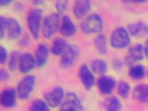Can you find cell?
<instances>
[{"instance_id":"cell-10","label":"cell","mask_w":148,"mask_h":111,"mask_svg":"<svg viewBox=\"0 0 148 111\" xmlns=\"http://www.w3.org/2000/svg\"><path fill=\"white\" fill-rule=\"evenodd\" d=\"M16 90L14 88H5L0 93V106L5 108H12L17 102Z\"/></svg>"},{"instance_id":"cell-4","label":"cell","mask_w":148,"mask_h":111,"mask_svg":"<svg viewBox=\"0 0 148 111\" xmlns=\"http://www.w3.org/2000/svg\"><path fill=\"white\" fill-rule=\"evenodd\" d=\"M103 28V19L98 14H91L81 23V28L86 34H97Z\"/></svg>"},{"instance_id":"cell-7","label":"cell","mask_w":148,"mask_h":111,"mask_svg":"<svg viewBox=\"0 0 148 111\" xmlns=\"http://www.w3.org/2000/svg\"><path fill=\"white\" fill-rule=\"evenodd\" d=\"M60 111H83V105L79 96L74 93H69L61 105Z\"/></svg>"},{"instance_id":"cell-36","label":"cell","mask_w":148,"mask_h":111,"mask_svg":"<svg viewBox=\"0 0 148 111\" xmlns=\"http://www.w3.org/2000/svg\"><path fill=\"white\" fill-rule=\"evenodd\" d=\"M32 3L36 5H41L44 3V1H42V0H34V1H32Z\"/></svg>"},{"instance_id":"cell-26","label":"cell","mask_w":148,"mask_h":111,"mask_svg":"<svg viewBox=\"0 0 148 111\" xmlns=\"http://www.w3.org/2000/svg\"><path fill=\"white\" fill-rule=\"evenodd\" d=\"M21 58V53L17 51H13L10 54V58L8 59V68L11 71H14L18 68L19 60Z\"/></svg>"},{"instance_id":"cell-6","label":"cell","mask_w":148,"mask_h":111,"mask_svg":"<svg viewBox=\"0 0 148 111\" xmlns=\"http://www.w3.org/2000/svg\"><path fill=\"white\" fill-rule=\"evenodd\" d=\"M64 98V90L61 86L54 87L44 95V100L50 108H57L61 106Z\"/></svg>"},{"instance_id":"cell-21","label":"cell","mask_w":148,"mask_h":111,"mask_svg":"<svg viewBox=\"0 0 148 111\" xmlns=\"http://www.w3.org/2000/svg\"><path fill=\"white\" fill-rule=\"evenodd\" d=\"M103 108L105 111H120L121 109V102L118 97L109 96L104 99Z\"/></svg>"},{"instance_id":"cell-1","label":"cell","mask_w":148,"mask_h":111,"mask_svg":"<svg viewBox=\"0 0 148 111\" xmlns=\"http://www.w3.org/2000/svg\"><path fill=\"white\" fill-rule=\"evenodd\" d=\"M43 20V14L38 8L31 9L27 15V25L29 31L35 39L39 37Z\"/></svg>"},{"instance_id":"cell-14","label":"cell","mask_w":148,"mask_h":111,"mask_svg":"<svg viewBox=\"0 0 148 111\" xmlns=\"http://www.w3.org/2000/svg\"><path fill=\"white\" fill-rule=\"evenodd\" d=\"M48 56H49V49L47 45L43 43H40L39 45H38L34 54L37 62V67L38 68L44 67L47 62Z\"/></svg>"},{"instance_id":"cell-9","label":"cell","mask_w":148,"mask_h":111,"mask_svg":"<svg viewBox=\"0 0 148 111\" xmlns=\"http://www.w3.org/2000/svg\"><path fill=\"white\" fill-rule=\"evenodd\" d=\"M37 67V62L34 57V54L30 53H24L21 54V58L19 60L18 69L21 73L27 74Z\"/></svg>"},{"instance_id":"cell-33","label":"cell","mask_w":148,"mask_h":111,"mask_svg":"<svg viewBox=\"0 0 148 111\" xmlns=\"http://www.w3.org/2000/svg\"><path fill=\"white\" fill-rule=\"evenodd\" d=\"M19 44L21 46H27L29 44V37L28 36H24L22 39H20Z\"/></svg>"},{"instance_id":"cell-15","label":"cell","mask_w":148,"mask_h":111,"mask_svg":"<svg viewBox=\"0 0 148 111\" xmlns=\"http://www.w3.org/2000/svg\"><path fill=\"white\" fill-rule=\"evenodd\" d=\"M116 85L115 80L112 76H101L97 81V86L103 94H111Z\"/></svg>"},{"instance_id":"cell-27","label":"cell","mask_w":148,"mask_h":111,"mask_svg":"<svg viewBox=\"0 0 148 111\" xmlns=\"http://www.w3.org/2000/svg\"><path fill=\"white\" fill-rule=\"evenodd\" d=\"M130 92V86L126 81H121L118 84V93L122 98H127Z\"/></svg>"},{"instance_id":"cell-22","label":"cell","mask_w":148,"mask_h":111,"mask_svg":"<svg viewBox=\"0 0 148 111\" xmlns=\"http://www.w3.org/2000/svg\"><path fill=\"white\" fill-rule=\"evenodd\" d=\"M95 47L97 51L101 55H105L107 53L108 47H107V37L103 34H99L96 38H95Z\"/></svg>"},{"instance_id":"cell-28","label":"cell","mask_w":148,"mask_h":111,"mask_svg":"<svg viewBox=\"0 0 148 111\" xmlns=\"http://www.w3.org/2000/svg\"><path fill=\"white\" fill-rule=\"evenodd\" d=\"M7 19L6 17L0 15V40L3 39L6 36L7 28Z\"/></svg>"},{"instance_id":"cell-3","label":"cell","mask_w":148,"mask_h":111,"mask_svg":"<svg viewBox=\"0 0 148 111\" xmlns=\"http://www.w3.org/2000/svg\"><path fill=\"white\" fill-rule=\"evenodd\" d=\"M36 84V77L33 75H27L20 80L16 86L17 97L21 99H27L32 93Z\"/></svg>"},{"instance_id":"cell-31","label":"cell","mask_w":148,"mask_h":111,"mask_svg":"<svg viewBox=\"0 0 148 111\" xmlns=\"http://www.w3.org/2000/svg\"><path fill=\"white\" fill-rule=\"evenodd\" d=\"M10 78V74L5 68H0V82H6Z\"/></svg>"},{"instance_id":"cell-25","label":"cell","mask_w":148,"mask_h":111,"mask_svg":"<svg viewBox=\"0 0 148 111\" xmlns=\"http://www.w3.org/2000/svg\"><path fill=\"white\" fill-rule=\"evenodd\" d=\"M29 110V111H50V107L44 99H37L31 102Z\"/></svg>"},{"instance_id":"cell-12","label":"cell","mask_w":148,"mask_h":111,"mask_svg":"<svg viewBox=\"0 0 148 111\" xmlns=\"http://www.w3.org/2000/svg\"><path fill=\"white\" fill-rule=\"evenodd\" d=\"M79 76V79L82 85L87 90H90L94 86L96 80H95L94 73L92 72L91 68H88V65L83 64L80 66Z\"/></svg>"},{"instance_id":"cell-8","label":"cell","mask_w":148,"mask_h":111,"mask_svg":"<svg viewBox=\"0 0 148 111\" xmlns=\"http://www.w3.org/2000/svg\"><path fill=\"white\" fill-rule=\"evenodd\" d=\"M79 58V48L77 45H69L65 52L61 56V66L63 68H71Z\"/></svg>"},{"instance_id":"cell-35","label":"cell","mask_w":148,"mask_h":111,"mask_svg":"<svg viewBox=\"0 0 148 111\" xmlns=\"http://www.w3.org/2000/svg\"><path fill=\"white\" fill-rule=\"evenodd\" d=\"M144 53H145L146 58L148 59V39L146 40L145 45V47H144Z\"/></svg>"},{"instance_id":"cell-30","label":"cell","mask_w":148,"mask_h":111,"mask_svg":"<svg viewBox=\"0 0 148 111\" xmlns=\"http://www.w3.org/2000/svg\"><path fill=\"white\" fill-rule=\"evenodd\" d=\"M68 7V1H56V8L57 10L58 14L63 13Z\"/></svg>"},{"instance_id":"cell-5","label":"cell","mask_w":148,"mask_h":111,"mask_svg":"<svg viewBox=\"0 0 148 111\" xmlns=\"http://www.w3.org/2000/svg\"><path fill=\"white\" fill-rule=\"evenodd\" d=\"M130 44V37L125 28L119 27L113 30L111 37V45L115 49H123Z\"/></svg>"},{"instance_id":"cell-17","label":"cell","mask_w":148,"mask_h":111,"mask_svg":"<svg viewBox=\"0 0 148 111\" xmlns=\"http://www.w3.org/2000/svg\"><path fill=\"white\" fill-rule=\"evenodd\" d=\"M91 8V2L88 0H79L76 1L73 6V14L78 19L85 16Z\"/></svg>"},{"instance_id":"cell-24","label":"cell","mask_w":148,"mask_h":111,"mask_svg":"<svg viewBox=\"0 0 148 111\" xmlns=\"http://www.w3.org/2000/svg\"><path fill=\"white\" fill-rule=\"evenodd\" d=\"M91 70L93 73L103 76L107 71V63L103 60H94L91 63Z\"/></svg>"},{"instance_id":"cell-19","label":"cell","mask_w":148,"mask_h":111,"mask_svg":"<svg viewBox=\"0 0 148 111\" xmlns=\"http://www.w3.org/2000/svg\"><path fill=\"white\" fill-rule=\"evenodd\" d=\"M133 98L140 102H145L148 99V85L140 84L137 85L132 93Z\"/></svg>"},{"instance_id":"cell-18","label":"cell","mask_w":148,"mask_h":111,"mask_svg":"<svg viewBox=\"0 0 148 111\" xmlns=\"http://www.w3.org/2000/svg\"><path fill=\"white\" fill-rule=\"evenodd\" d=\"M127 30L134 37H145L148 34V25L143 22H135L130 24Z\"/></svg>"},{"instance_id":"cell-16","label":"cell","mask_w":148,"mask_h":111,"mask_svg":"<svg viewBox=\"0 0 148 111\" xmlns=\"http://www.w3.org/2000/svg\"><path fill=\"white\" fill-rule=\"evenodd\" d=\"M60 33L63 37H71L77 31L76 25L71 21V19L69 16H63L61 19V23H60Z\"/></svg>"},{"instance_id":"cell-13","label":"cell","mask_w":148,"mask_h":111,"mask_svg":"<svg viewBox=\"0 0 148 111\" xmlns=\"http://www.w3.org/2000/svg\"><path fill=\"white\" fill-rule=\"evenodd\" d=\"M23 34V28L19 21L14 17H10L7 19V28H6V37L14 40L21 37Z\"/></svg>"},{"instance_id":"cell-2","label":"cell","mask_w":148,"mask_h":111,"mask_svg":"<svg viewBox=\"0 0 148 111\" xmlns=\"http://www.w3.org/2000/svg\"><path fill=\"white\" fill-rule=\"evenodd\" d=\"M61 17L58 13H52L46 16L42 23L41 31L46 38H50L54 36L60 28Z\"/></svg>"},{"instance_id":"cell-37","label":"cell","mask_w":148,"mask_h":111,"mask_svg":"<svg viewBox=\"0 0 148 111\" xmlns=\"http://www.w3.org/2000/svg\"><path fill=\"white\" fill-rule=\"evenodd\" d=\"M147 76H148V72H147Z\"/></svg>"},{"instance_id":"cell-23","label":"cell","mask_w":148,"mask_h":111,"mask_svg":"<svg viewBox=\"0 0 148 111\" xmlns=\"http://www.w3.org/2000/svg\"><path fill=\"white\" fill-rule=\"evenodd\" d=\"M129 76L132 79L140 80L145 76V68L141 64H135L130 67Z\"/></svg>"},{"instance_id":"cell-11","label":"cell","mask_w":148,"mask_h":111,"mask_svg":"<svg viewBox=\"0 0 148 111\" xmlns=\"http://www.w3.org/2000/svg\"><path fill=\"white\" fill-rule=\"evenodd\" d=\"M144 47L141 45H133L129 49L128 54L124 59V63L129 66L135 65V63L140 62L144 59Z\"/></svg>"},{"instance_id":"cell-29","label":"cell","mask_w":148,"mask_h":111,"mask_svg":"<svg viewBox=\"0 0 148 111\" xmlns=\"http://www.w3.org/2000/svg\"><path fill=\"white\" fill-rule=\"evenodd\" d=\"M8 62V52L4 45H0V65Z\"/></svg>"},{"instance_id":"cell-34","label":"cell","mask_w":148,"mask_h":111,"mask_svg":"<svg viewBox=\"0 0 148 111\" xmlns=\"http://www.w3.org/2000/svg\"><path fill=\"white\" fill-rule=\"evenodd\" d=\"M12 3V0H0V7H5Z\"/></svg>"},{"instance_id":"cell-20","label":"cell","mask_w":148,"mask_h":111,"mask_svg":"<svg viewBox=\"0 0 148 111\" xmlns=\"http://www.w3.org/2000/svg\"><path fill=\"white\" fill-rule=\"evenodd\" d=\"M68 43L66 42L65 39H63L62 37L56 38L54 40L51 48V52L52 53L56 55V56H62V53L65 52V50L68 47Z\"/></svg>"},{"instance_id":"cell-32","label":"cell","mask_w":148,"mask_h":111,"mask_svg":"<svg viewBox=\"0 0 148 111\" xmlns=\"http://www.w3.org/2000/svg\"><path fill=\"white\" fill-rule=\"evenodd\" d=\"M122 66H123V62H121V60H119V59L113 60V62H112V68L115 70H120V69H121Z\"/></svg>"}]
</instances>
